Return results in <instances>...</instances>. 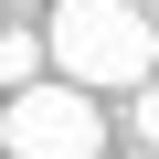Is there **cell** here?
<instances>
[{"mask_svg":"<svg viewBox=\"0 0 159 159\" xmlns=\"http://www.w3.org/2000/svg\"><path fill=\"white\" fill-rule=\"evenodd\" d=\"M138 159H159V148H138Z\"/></svg>","mask_w":159,"mask_h":159,"instance_id":"obj_5","label":"cell"},{"mask_svg":"<svg viewBox=\"0 0 159 159\" xmlns=\"http://www.w3.org/2000/svg\"><path fill=\"white\" fill-rule=\"evenodd\" d=\"M43 74H53V43H43V32H0V96L43 85Z\"/></svg>","mask_w":159,"mask_h":159,"instance_id":"obj_3","label":"cell"},{"mask_svg":"<svg viewBox=\"0 0 159 159\" xmlns=\"http://www.w3.org/2000/svg\"><path fill=\"white\" fill-rule=\"evenodd\" d=\"M127 127H138V148H159V85H138V96H127Z\"/></svg>","mask_w":159,"mask_h":159,"instance_id":"obj_4","label":"cell"},{"mask_svg":"<svg viewBox=\"0 0 159 159\" xmlns=\"http://www.w3.org/2000/svg\"><path fill=\"white\" fill-rule=\"evenodd\" d=\"M43 43H53L64 85H96V96H138L159 74V21L127 11V0H53Z\"/></svg>","mask_w":159,"mask_h":159,"instance_id":"obj_1","label":"cell"},{"mask_svg":"<svg viewBox=\"0 0 159 159\" xmlns=\"http://www.w3.org/2000/svg\"><path fill=\"white\" fill-rule=\"evenodd\" d=\"M0 148H11V159H106V106H96V85L43 74V85L0 96Z\"/></svg>","mask_w":159,"mask_h":159,"instance_id":"obj_2","label":"cell"}]
</instances>
